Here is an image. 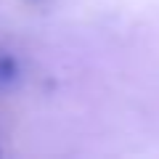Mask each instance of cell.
Segmentation results:
<instances>
[{"label":"cell","instance_id":"obj_1","mask_svg":"<svg viewBox=\"0 0 159 159\" xmlns=\"http://www.w3.org/2000/svg\"><path fill=\"white\" fill-rule=\"evenodd\" d=\"M16 61H13L11 56H3L0 58V82H11V80H16Z\"/></svg>","mask_w":159,"mask_h":159}]
</instances>
